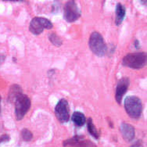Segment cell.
<instances>
[{
	"label": "cell",
	"mask_w": 147,
	"mask_h": 147,
	"mask_svg": "<svg viewBox=\"0 0 147 147\" xmlns=\"http://www.w3.org/2000/svg\"><path fill=\"white\" fill-rule=\"evenodd\" d=\"M139 41H137V40H136V42H135V46H136V49L139 48Z\"/></svg>",
	"instance_id": "obj_19"
},
{
	"label": "cell",
	"mask_w": 147,
	"mask_h": 147,
	"mask_svg": "<svg viewBox=\"0 0 147 147\" xmlns=\"http://www.w3.org/2000/svg\"><path fill=\"white\" fill-rule=\"evenodd\" d=\"M87 127H88V132L90 133V135L93 136L94 138L98 139L99 138V131L97 130V128L95 127L93 122L92 118H88V121H87Z\"/></svg>",
	"instance_id": "obj_13"
},
{
	"label": "cell",
	"mask_w": 147,
	"mask_h": 147,
	"mask_svg": "<svg viewBox=\"0 0 147 147\" xmlns=\"http://www.w3.org/2000/svg\"><path fill=\"white\" fill-rule=\"evenodd\" d=\"M143 145H142V142L141 140H138V141L135 142L134 144H132L130 147H142Z\"/></svg>",
	"instance_id": "obj_17"
},
{
	"label": "cell",
	"mask_w": 147,
	"mask_h": 147,
	"mask_svg": "<svg viewBox=\"0 0 147 147\" xmlns=\"http://www.w3.org/2000/svg\"><path fill=\"white\" fill-rule=\"evenodd\" d=\"M124 105L127 115L131 118L137 120L141 117L142 112V102L139 97L135 96H127L125 99Z\"/></svg>",
	"instance_id": "obj_1"
},
{
	"label": "cell",
	"mask_w": 147,
	"mask_h": 147,
	"mask_svg": "<svg viewBox=\"0 0 147 147\" xmlns=\"http://www.w3.org/2000/svg\"><path fill=\"white\" fill-rule=\"evenodd\" d=\"M126 13L125 7L121 3L117 4L116 9H115V24L116 25H120L122 23Z\"/></svg>",
	"instance_id": "obj_11"
},
{
	"label": "cell",
	"mask_w": 147,
	"mask_h": 147,
	"mask_svg": "<svg viewBox=\"0 0 147 147\" xmlns=\"http://www.w3.org/2000/svg\"><path fill=\"white\" fill-rule=\"evenodd\" d=\"M49 40L53 45H57V46H60L62 45L63 43V40L61 39V38L59 36H58L57 34L55 33H52L49 35Z\"/></svg>",
	"instance_id": "obj_15"
},
{
	"label": "cell",
	"mask_w": 147,
	"mask_h": 147,
	"mask_svg": "<svg viewBox=\"0 0 147 147\" xmlns=\"http://www.w3.org/2000/svg\"><path fill=\"white\" fill-rule=\"evenodd\" d=\"M63 146L67 147H96L93 142L85 140L82 136H76L63 142Z\"/></svg>",
	"instance_id": "obj_8"
},
{
	"label": "cell",
	"mask_w": 147,
	"mask_h": 147,
	"mask_svg": "<svg viewBox=\"0 0 147 147\" xmlns=\"http://www.w3.org/2000/svg\"><path fill=\"white\" fill-rule=\"evenodd\" d=\"M55 114L60 123H67L70 118V107L65 99L59 100L55 107Z\"/></svg>",
	"instance_id": "obj_7"
},
{
	"label": "cell",
	"mask_w": 147,
	"mask_h": 147,
	"mask_svg": "<svg viewBox=\"0 0 147 147\" xmlns=\"http://www.w3.org/2000/svg\"><path fill=\"white\" fill-rule=\"evenodd\" d=\"M15 116L16 119L20 121L25 116L31 107V100L26 95L20 94L14 100Z\"/></svg>",
	"instance_id": "obj_4"
},
{
	"label": "cell",
	"mask_w": 147,
	"mask_h": 147,
	"mask_svg": "<svg viewBox=\"0 0 147 147\" xmlns=\"http://www.w3.org/2000/svg\"><path fill=\"white\" fill-rule=\"evenodd\" d=\"M129 79L127 78H122L119 80L116 86V91H115V99L119 104L121 103L123 96L126 93L127 88L129 87Z\"/></svg>",
	"instance_id": "obj_9"
},
{
	"label": "cell",
	"mask_w": 147,
	"mask_h": 147,
	"mask_svg": "<svg viewBox=\"0 0 147 147\" xmlns=\"http://www.w3.org/2000/svg\"><path fill=\"white\" fill-rule=\"evenodd\" d=\"M9 140V137L7 135L3 136L0 137V142H7Z\"/></svg>",
	"instance_id": "obj_18"
},
{
	"label": "cell",
	"mask_w": 147,
	"mask_h": 147,
	"mask_svg": "<svg viewBox=\"0 0 147 147\" xmlns=\"http://www.w3.org/2000/svg\"><path fill=\"white\" fill-rule=\"evenodd\" d=\"M81 17V10L75 1H68L64 6L63 17L67 22L76 21Z\"/></svg>",
	"instance_id": "obj_6"
},
{
	"label": "cell",
	"mask_w": 147,
	"mask_h": 147,
	"mask_svg": "<svg viewBox=\"0 0 147 147\" xmlns=\"http://www.w3.org/2000/svg\"><path fill=\"white\" fill-rule=\"evenodd\" d=\"M146 63V53H134L127 54L123 59L122 64L125 67L139 70Z\"/></svg>",
	"instance_id": "obj_3"
},
{
	"label": "cell",
	"mask_w": 147,
	"mask_h": 147,
	"mask_svg": "<svg viewBox=\"0 0 147 147\" xmlns=\"http://www.w3.org/2000/svg\"><path fill=\"white\" fill-rule=\"evenodd\" d=\"M21 93H23V92L20 86L19 85H13V86H12L11 89L9 91V99L11 101H14L15 99Z\"/></svg>",
	"instance_id": "obj_14"
},
{
	"label": "cell",
	"mask_w": 147,
	"mask_h": 147,
	"mask_svg": "<svg viewBox=\"0 0 147 147\" xmlns=\"http://www.w3.org/2000/svg\"><path fill=\"white\" fill-rule=\"evenodd\" d=\"M21 138L24 141L29 142L31 141L33 138V135H32L31 131H29L27 128H24L21 131Z\"/></svg>",
	"instance_id": "obj_16"
},
{
	"label": "cell",
	"mask_w": 147,
	"mask_h": 147,
	"mask_svg": "<svg viewBox=\"0 0 147 147\" xmlns=\"http://www.w3.org/2000/svg\"><path fill=\"white\" fill-rule=\"evenodd\" d=\"M120 131L123 139L126 142H131L135 138V135H136L135 128L130 124H127L125 122L121 123L120 126Z\"/></svg>",
	"instance_id": "obj_10"
},
{
	"label": "cell",
	"mask_w": 147,
	"mask_h": 147,
	"mask_svg": "<svg viewBox=\"0 0 147 147\" xmlns=\"http://www.w3.org/2000/svg\"><path fill=\"white\" fill-rule=\"evenodd\" d=\"M0 102H1V97H0Z\"/></svg>",
	"instance_id": "obj_20"
},
{
	"label": "cell",
	"mask_w": 147,
	"mask_h": 147,
	"mask_svg": "<svg viewBox=\"0 0 147 147\" xmlns=\"http://www.w3.org/2000/svg\"><path fill=\"white\" fill-rule=\"evenodd\" d=\"M71 120L74 124L78 127H82L86 122V118H85L84 113H82V112H79V111L74 112L72 117H71Z\"/></svg>",
	"instance_id": "obj_12"
},
{
	"label": "cell",
	"mask_w": 147,
	"mask_h": 147,
	"mask_svg": "<svg viewBox=\"0 0 147 147\" xmlns=\"http://www.w3.org/2000/svg\"><path fill=\"white\" fill-rule=\"evenodd\" d=\"M88 45L91 51L98 57H103L107 54V46L105 43L103 38L99 32L92 33L88 41Z\"/></svg>",
	"instance_id": "obj_2"
},
{
	"label": "cell",
	"mask_w": 147,
	"mask_h": 147,
	"mask_svg": "<svg viewBox=\"0 0 147 147\" xmlns=\"http://www.w3.org/2000/svg\"><path fill=\"white\" fill-rule=\"evenodd\" d=\"M51 28H53V24L45 17H34L29 25V31L35 35L42 33L44 29Z\"/></svg>",
	"instance_id": "obj_5"
}]
</instances>
